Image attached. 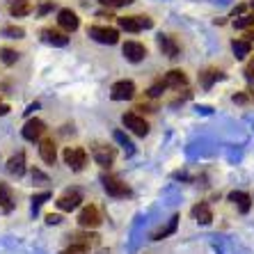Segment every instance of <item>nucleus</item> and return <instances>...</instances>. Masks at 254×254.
<instances>
[{"mask_svg":"<svg viewBox=\"0 0 254 254\" xmlns=\"http://www.w3.org/2000/svg\"><path fill=\"white\" fill-rule=\"evenodd\" d=\"M62 156H64V163L73 172H83L85 165H87V151L83 147H66Z\"/></svg>","mask_w":254,"mask_h":254,"instance_id":"nucleus-1","label":"nucleus"},{"mask_svg":"<svg viewBox=\"0 0 254 254\" xmlns=\"http://www.w3.org/2000/svg\"><path fill=\"white\" fill-rule=\"evenodd\" d=\"M87 37H92L94 42L99 44H117L119 42V30L115 28H108V25H92V28L87 30Z\"/></svg>","mask_w":254,"mask_h":254,"instance_id":"nucleus-2","label":"nucleus"},{"mask_svg":"<svg viewBox=\"0 0 254 254\" xmlns=\"http://www.w3.org/2000/svg\"><path fill=\"white\" fill-rule=\"evenodd\" d=\"M122 122H124V126L128 130H133L135 135L144 137L149 133V124H147V119L140 117L137 113H124V117H122Z\"/></svg>","mask_w":254,"mask_h":254,"instance_id":"nucleus-3","label":"nucleus"},{"mask_svg":"<svg viewBox=\"0 0 254 254\" xmlns=\"http://www.w3.org/2000/svg\"><path fill=\"white\" fill-rule=\"evenodd\" d=\"M135 96V83L133 80H119L110 89V99L113 101H128Z\"/></svg>","mask_w":254,"mask_h":254,"instance_id":"nucleus-4","label":"nucleus"},{"mask_svg":"<svg viewBox=\"0 0 254 254\" xmlns=\"http://www.w3.org/2000/svg\"><path fill=\"white\" fill-rule=\"evenodd\" d=\"M92 156H94L96 165H101L103 170H106V167H110L115 163L117 151H115V147H108V144H96V147L92 149Z\"/></svg>","mask_w":254,"mask_h":254,"instance_id":"nucleus-5","label":"nucleus"},{"mask_svg":"<svg viewBox=\"0 0 254 254\" xmlns=\"http://www.w3.org/2000/svg\"><path fill=\"white\" fill-rule=\"evenodd\" d=\"M78 225L83 229H96L101 225V213L96 206H85L83 211L78 213Z\"/></svg>","mask_w":254,"mask_h":254,"instance_id":"nucleus-6","label":"nucleus"},{"mask_svg":"<svg viewBox=\"0 0 254 254\" xmlns=\"http://www.w3.org/2000/svg\"><path fill=\"white\" fill-rule=\"evenodd\" d=\"M80 201H83V197H80V192H78V190H66L64 195L58 197L55 206H58L60 211H73V208L80 206Z\"/></svg>","mask_w":254,"mask_h":254,"instance_id":"nucleus-7","label":"nucleus"},{"mask_svg":"<svg viewBox=\"0 0 254 254\" xmlns=\"http://www.w3.org/2000/svg\"><path fill=\"white\" fill-rule=\"evenodd\" d=\"M58 25L64 30V32H73V30H78V25H80V18H78V14L73 12V9H60Z\"/></svg>","mask_w":254,"mask_h":254,"instance_id":"nucleus-8","label":"nucleus"},{"mask_svg":"<svg viewBox=\"0 0 254 254\" xmlns=\"http://www.w3.org/2000/svg\"><path fill=\"white\" fill-rule=\"evenodd\" d=\"M103 188L110 197H126L128 195V186L117 177H103Z\"/></svg>","mask_w":254,"mask_h":254,"instance_id":"nucleus-9","label":"nucleus"},{"mask_svg":"<svg viewBox=\"0 0 254 254\" xmlns=\"http://www.w3.org/2000/svg\"><path fill=\"white\" fill-rule=\"evenodd\" d=\"M122 51H124V58L128 62H142V60L147 58V46L140 42H126Z\"/></svg>","mask_w":254,"mask_h":254,"instance_id":"nucleus-10","label":"nucleus"},{"mask_svg":"<svg viewBox=\"0 0 254 254\" xmlns=\"http://www.w3.org/2000/svg\"><path fill=\"white\" fill-rule=\"evenodd\" d=\"M44 130H46V124H44L42 119H28L21 133H23V137H25V140L35 142V140H39V137L44 135Z\"/></svg>","mask_w":254,"mask_h":254,"instance_id":"nucleus-11","label":"nucleus"},{"mask_svg":"<svg viewBox=\"0 0 254 254\" xmlns=\"http://www.w3.org/2000/svg\"><path fill=\"white\" fill-rule=\"evenodd\" d=\"M163 83H165V87H172V89H181L188 85V76H186V71L181 69H172L165 73V78H163Z\"/></svg>","mask_w":254,"mask_h":254,"instance_id":"nucleus-12","label":"nucleus"},{"mask_svg":"<svg viewBox=\"0 0 254 254\" xmlns=\"http://www.w3.org/2000/svg\"><path fill=\"white\" fill-rule=\"evenodd\" d=\"M42 39L46 44H51V46H60V48L69 44V37H66V32H62V30H55V28L42 30Z\"/></svg>","mask_w":254,"mask_h":254,"instance_id":"nucleus-13","label":"nucleus"},{"mask_svg":"<svg viewBox=\"0 0 254 254\" xmlns=\"http://www.w3.org/2000/svg\"><path fill=\"white\" fill-rule=\"evenodd\" d=\"M158 48H160V53L167 55V58H179V44L174 42V37L170 35H158Z\"/></svg>","mask_w":254,"mask_h":254,"instance_id":"nucleus-14","label":"nucleus"},{"mask_svg":"<svg viewBox=\"0 0 254 254\" xmlns=\"http://www.w3.org/2000/svg\"><path fill=\"white\" fill-rule=\"evenodd\" d=\"M39 156H42L44 163L53 165L55 158H58V149H55V142H53V140H42V142H39Z\"/></svg>","mask_w":254,"mask_h":254,"instance_id":"nucleus-15","label":"nucleus"},{"mask_svg":"<svg viewBox=\"0 0 254 254\" xmlns=\"http://www.w3.org/2000/svg\"><path fill=\"white\" fill-rule=\"evenodd\" d=\"M7 172L14 177H23L25 174V154H16L7 160Z\"/></svg>","mask_w":254,"mask_h":254,"instance_id":"nucleus-16","label":"nucleus"},{"mask_svg":"<svg viewBox=\"0 0 254 254\" xmlns=\"http://www.w3.org/2000/svg\"><path fill=\"white\" fill-rule=\"evenodd\" d=\"M231 51H234L236 60H245L252 53V42H248V39H234L231 42Z\"/></svg>","mask_w":254,"mask_h":254,"instance_id":"nucleus-17","label":"nucleus"},{"mask_svg":"<svg viewBox=\"0 0 254 254\" xmlns=\"http://www.w3.org/2000/svg\"><path fill=\"white\" fill-rule=\"evenodd\" d=\"M32 12V2L30 0H12V5H9V14L12 16H28Z\"/></svg>","mask_w":254,"mask_h":254,"instance_id":"nucleus-18","label":"nucleus"},{"mask_svg":"<svg viewBox=\"0 0 254 254\" xmlns=\"http://www.w3.org/2000/svg\"><path fill=\"white\" fill-rule=\"evenodd\" d=\"M192 215H195V220L201 222V225H208V222L213 220V213H211V208H208L206 201H199V204L192 208Z\"/></svg>","mask_w":254,"mask_h":254,"instance_id":"nucleus-19","label":"nucleus"},{"mask_svg":"<svg viewBox=\"0 0 254 254\" xmlns=\"http://www.w3.org/2000/svg\"><path fill=\"white\" fill-rule=\"evenodd\" d=\"M0 208L5 213H9L14 208V197H12V188L7 184H0Z\"/></svg>","mask_w":254,"mask_h":254,"instance_id":"nucleus-20","label":"nucleus"},{"mask_svg":"<svg viewBox=\"0 0 254 254\" xmlns=\"http://www.w3.org/2000/svg\"><path fill=\"white\" fill-rule=\"evenodd\" d=\"M117 23H119V28L126 30V32H142V30H144L137 16H122V18H117Z\"/></svg>","mask_w":254,"mask_h":254,"instance_id":"nucleus-21","label":"nucleus"},{"mask_svg":"<svg viewBox=\"0 0 254 254\" xmlns=\"http://www.w3.org/2000/svg\"><path fill=\"white\" fill-rule=\"evenodd\" d=\"M229 201L238 204L241 213H248V211H250V206H252V197H250L248 192H231V195H229Z\"/></svg>","mask_w":254,"mask_h":254,"instance_id":"nucleus-22","label":"nucleus"},{"mask_svg":"<svg viewBox=\"0 0 254 254\" xmlns=\"http://www.w3.org/2000/svg\"><path fill=\"white\" fill-rule=\"evenodd\" d=\"M220 78H225V76H222V71H218V69H206L204 73H199V80H201V85H204L206 89L213 87V83L220 80Z\"/></svg>","mask_w":254,"mask_h":254,"instance_id":"nucleus-23","label":"nucleus"},{"mask_svg":"<svg viewBox=\"0 0 254 254\" xmlns=\"http://www.w3.org/2000/svg\"><path fill=\"white\" fill-rule=\"evenodd\" d=\"M16 60H18L16 51H12V48H0V62H2V64L12 66V64H16Z\"/></svg>","mask_w":254,"mask_h":254,"instance_id":"nucleus-24","label":"nucleus"},{"mask_svg":"<svg viewBox=\"0 0 254 254\" xmlns=\"http://www.w3.org/2000/svg\"><path fill=\"white\" fill-rule=\"evenodd\" d=\"M234 25H236V30H250V28H254V14H243V16H238L236 21H234Z\"/></svg>","mask_w":254,"mask_h":254,"instance_id":"nucleus-25","label":"nucleus"},{"mask_svg":"<svg viewBox=\"0 0 254 254\" xmlns=\"http://www.w3.org/2000/svg\"><path fill=\"white\" fill-rule=\"evenodd\" d=\"M23 35H25V30L18 28V25H7V28H2V37H7V39H21Z\"/></svg>","mask_w":254,"mask_h":254,"instance_id":"nucleus-26","label":"nucleus"},{"mask_svg":"<svg viewBox=\"0 0 254 254\" xmlns=\"http://www.w3.org/2000/svg\"><path fill=\"white\" fill-rule=\"evenodd\" d=\"M115 140H117L119 144H122V147L128 151V154H133V142H130V137L126 135L124 130H115Z\"/></svg>","mask_w":254,"mask_h":254,"instance_id":"nucleus-27","label":"nucleus"},{"mask_svg":"<svg viewBox=\"0 0 254 254\" xmlns=\"http://www.w3.org/2000/svg\"><path fill=\"white\" fill-rule=\"evenodd\" d=\"M177 222H179V215H174V218L170 220V225L165 227V229H160L158 234H154V241H160V238H165V236H170L172 231L177 229Z\"/></svg>","mask_w":254,"mask_h":254,"instance_id":"nucleus-28","label":"nucleus"},{"mask_svg":"<svg viewBox=\"0 0 254 254\" xmlns=\"http://www.w3.org/2000/svg\"><path fill=\"white\" fill-rule=\"evenodd\" d=\"M51 199V192H37V195H32V213H37L39 211V206H42L44 201H48Z\"/></svg>","mask_w":254,"mask_h":254,"instance_id":"nucleus-29","label":"nucleus"},{"mask_svg":"<svg viewBox=\"0 0 254 254\" xmlns=\"http://www.w3.org/2000/svg\"><path fill=\"white\" fill-rule=\"evenodd\" d=\"M53 9H55V0H42L39 7H37V14H39V16H46V14L53 12Z\"/></svg>","mask_w":254,"mask_h":254,"instance_id":"nucleus-30","label":"nucleus"},{"mask_svg":"<svg viewBox=\"0 0 254 254\" xmlns=\"http://www.w3.org/2000/svg\"><path fill=\"white\" fill-rule=\"evenodd\" d=\"M103 7H108V9H117V7H124V5H130L133 0H99Z\"/></svg>","mask_w":254,"mask_h":254,"instance_id":"nucleus-31","label":"nucleus"},{"mask_svg":"<svg viewBox=\"0 0 254 254\" xmlns=\"http://www.w3.org/2000/svg\"><path fill=\"white\" fill-rule=\"evenodd\" d=\"M87 245H85V243H73V245H71L69 250H64L66 254H87Z\"/></svg>","mask_w":254,"mask_h":254,"instance_id":"nucleus-32","label":"nucleus"},{"mask_svg":"<svg viewBox=\"0 0 254 254\" xmlns=\"http://www.w3.org/2000/svg\"><path fill=\"white\" fill-rule=\"evenodd\" d=\"M165 83H163V80H158V83L156 85H151V87H149V96H160L163 94V92H165Z\"/></svg>","mask_w":254,"mask_h":254,"instance_id":"nucleus-33","label":"nucleus"},{"mask_svg":"<svg viewBox=\"0 0 254 254\" xmlns=\"http://www.w3.org/2000/svg\"><path fill=\"white\" fill-rule=\"evenodd\" d=\"M46 222H48V225H60V222H62V218H60L58 213H48V215H46Z\"/></svg>","mask_w":254,"mask_h":254,"instance_id":"nucleus-34","label":"nucleus"},{"mask_svg":"<svg viewBox=\"0 0 254 254\" xmlns=\"http://www.w3.org/2000/svg\"><path fill=\"white\" fill-rule=\"evenodd\" d=\"M137 18H140V23H142V28H144V30L154 28V21H151V18H149V16H137Z\"/></svg>","mask_w":254,"mask_h":254,"instance_id":"nucleus-35","label":"nucleus"},{"mask_svg":"<svg viewBox=\"0 0 254 254\" xmlns=\"http://www.w3.org/2000/svg\"><path fill=\"white\" fill-rule=\"evenodd\" d=\"M245 76H248L250 80H252V78H254V58L250 60V62H248V66H245Z\"/></svg>","mask_w":254,"mask_h":254,"instance_id":"nucleus-36","label":"nucleus"},{"mask_svg":"<svg viewBox=\"0 0 254 254\" xmlns=\"http://www.w3.org/2000/svg\"><path fill=\"white\" fill-rule=\"evenodd\" d=\"M32 179H37V181H44V184H46V181H48V177H46V174H44V172H39V170H35V172H32Z\"/></svg>","mask_w":254,"mask_h":254,"instance_id":"nucleus-37","label":"nucleus"},{"mask_svg":"<svg viewBox=\"0 0 254 254\" xmlns=\"http://www.w3.org/2000/svg\"><path fill=\"white\" fill-rule=\"evenodd\" d=\"M7 113H9V106H7V103H0V117H5Z\"/></svg>","mask_w":254,"mask_h":254,"instance_id":"nucleus-38","label":"nucleus"},{"mask_svg":"<svg viewBox=\"0 0 254 254\" xmlns=\"http://www.w3.org/2000/svg\"><path fill=\"white\" fill-rule=\"evenodd\" d=\"M234 101H236V103H245V101H248V96H245V94H234Z\"/></svg>","mask_w":254,"mask_h":254,"instance_id":"nucleus-39","label":"nucleus"},{"mask_svg":"<svg viewBox=\"0 0 254 254\" xmlns=\"http://www.w3.org/2000/svg\"><path fill=\"white\" fill-rule=\"evenodd\" d=\"M35 110H39V103H32V106H30L28 110H25V115H32Z\"/></svg>","mask_w":254,"mask_h":254,"instance_id":"nucleus-40","label":"nucleus"},{"mask_svg":"<svg viewBox=\"0 0 254 254\" xmlns=\"http://www.w3.org/2000/svg\"><path fill=\"white\" fill-rule=\"evenodd\" d=\"M243 12H245V5H238L236 9H234V16H241Z\"/></svg>","mask_w":254,"mask_h":254,"instance_id":"nucleus-41","label":"nucleus"},{"mask_svg":"<svg viewBox=\"0 0 254 254\" xmlns=\"http://www.w3.org/2000/svg\"><path fill=\"white\" fill-rule=\"evenodd\" d=\"M245 39H248V42H254V28H250V30H248V35H245Z\"/></svg>","mask_w":254,"mask_h":254,"instance_id":"nucleus-42","label":"nucleus"},{"mask_svg":"<svg viewBox=\"0 0 254 254\" xmlns=\"http://www.w3.org/2000/svg\"><path fill=\"white\" fill-rule=\"evenodd\" d=\"M250 7H252V12H254V0H250Z\"/></svg>","mask_w":254,"mask_h":254,"instance_id":"nucleus-43","label":"nucleus"},{"mask_svg":"<svg viewBox=\"0 0 254 254\" xmlns=\"http://www.w3.org/2000/svg\"><path fill=\"white\" fill-rule=\"evenodd\" d=\"M60 254H66V252H60Z\"/></svg>","mask_w":254,"mask_h":254,"instance_id":"nucleus-44","label":"nucleus"}]
</instances>
